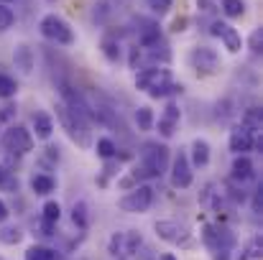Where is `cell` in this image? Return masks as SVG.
Listing matches in <instances>:
<instances>
[{
  "label": "cell",
  "mask_w": 263,
  "mask_h": 260,
  "mask_svg": "<svg viewBox=\"0 0 263 260\" xmlns=\"http://www.w3.org/2000/svg\"><path fill=\"white\" fill-rule=\"evenodd\" d=\"M136 87L151 97H166L172 92H181V85L176 87L172 79V72L164 69V67H151V69H143L136 74Z\"/></svg>",
  "instance_id": "6da1fadb"
},
{
  "label": "cell",
  "mask_w": 263,
  "mask_h": 260,
  "mask_svg": "<svg viewBox=\"0 0 263 260\" xmlns=\"http://www.w3.org/2000/svg\"><path fill=\"white\" fill-rule=\"evenodd\" d=\"M57 117H59L62 128L67 130V135H69L77 146L89 148L92 138H89V120L85 115H80L77 110H72V107H67L64 102H59V105H57Z\"/></svg>",
  "instance_id": "7a4b0ae2"
},
{
  "label": "cell",
  "mask_w": 263,
  "mask_h": 260,
  "mask_svg": "<svg viewBox=\"0 0 263 260\" xmlns=\"http://www.w3.org/2000/svg\"><path fill=\"white\" fill-rule=\"evenodd\" d=\"M39 28H41V36H44V38H49V41H54V44H59V46L74 44V31H72V26H69L62 15H57V13H46V15L41 18Z\"/></svg>",
  "instance_id": "3957f363"
},
{
  "label": "cell",
  "mask_w": 263,
  "mask_h": 260,
  "mask_svg": "<svg viewBox=\"0 0 263 260\" xmlns=\"http://www.w3.org/2000/svg\"><path fill=\"white\" fill-rule=\"evenodd\" d=\"M156 235L172 245H179V248H194V235L189 230V225L184 222H176V219H159L154 225Z\"/></svg>",
  "instance_id": "277c9868"
},
{
  "label": "cell",
  "mask_w": 263,
  "mask_h": 260,
  "mask_svg": "<svg viewBox=\"0 0 263 260\" xmlns=\"http://www.w3.org/2000/svg\"><path fill=\"white\" fill-rule=\"evenodd\" d=\"M151 204H154V189L146 186V184L133 186V189L118 202V207H120L123 212H128V214H143V212L151 209Z\"/></svg>",
  "instance_id": "5b68a950"
},
{
  "label": "cell",
  "mask_w": 263,
  "mask_h": 260,
  "mask_svg": "<svg viewBox=\"0 0 263 260\" xmlns=\"http://www.w3.org/2000/svg\"><path fill=\"white\" fill-rule=\"evenodd\" d=\"M204 243L210 245V250L215 253V260H225L228 258V253L235 248V237H233V232L230 230H225V227H204Z\"/></svg>",
  "instance_id": "8992f818"
},
{
  "label": "cell",
  "mask_w": 263,
  "mask_h": 260,
  "mask_svg": "<svg viewBox=\"0 0 263 260\" xmlns=\"http://www.w3.org/2000/svg\"><path fill=\"white\" fill-rule=\"evenodd\" d=\"M141 248V235L128 230V232H115L107 243V253L115 260H128L133 258V253Z\"/></svg>",
  "instance_id": "52a82bcc"
},
{
  "label": "cell",
  "mask_w": 263,
  "mask_h": 260,
  "mask_svg": "<svg viewBox=\"0 0 263 260\" xmlns=\"http://www.w3.org/2000/svg\"><path fill=\"white\" fill-rule=\"evenodd\" d=\"M3 148L10 151V153H31L33 151V135L31 130H26L23 125H10L5 133H3Z\"/></svg>",
  "instance_id": "ba28073f"
},
{
  "label": "cell",
  "mask_w": 263,
  "mask_h": 260,
  "mask_svg": "<svg viewBox=\"0 0 263 260\" xmlns=\"http://www.w3.org/2000/svg\"><path fill=\"white\" fill-rule=\"evenodd\" d=\"M169 166V148L159 143H148L143 151V173L146 176H161Z\"/></svg>",
  "instance_id": "9c48e42d"
},
{
  "label": "cell",
  "mask_w": 263,
  "mask_h": 260,
  "mask_svg": "<svg viewBox=\"0 0 263 260\" xmlns=\"http://www.w3.org/2000/svg\"><path fill=\"white\" fill-rule=\"evenodd\" d=\"M189 64H192V69H197V74L210 77V74H215L220 69V56L210 46H197L189 54Z\"/></svg>",
  "instance_id": "30bf717a"
},
{
  "label": "cell",
  "mask_w": 263,
  "mask_h": 260,
  "mask_svg": "<svg viewBox=\"0 0 263 260\" xmlns=\"http://www.w3.org/2000/svg\"><path fill=\"white\" fill-rule=\"evenodd\" d=\"M192 164H189V158H186V153L184 151H179L174 156V161H172V184H174L176 189H189L192 186Z\"/></svg>",
  "instance_id": "8fae6325"
},
{
  "label": "cell",
  "mask_w": 263,
  "mask_h": 260,
  "mask_svg": "<svg viewBox=\"0 0 263 260\" xmlns=\"http://www.w3.org/2000/svg\"><path fill=\"white\" fill-rule=\"evenodd\" d=\"M212 36H217V38H222V44H225V49L230 51V54H238L240 49H243V36L238 33V28H233L230 23H212Z\"/></svg>",
  "instance_id": "7c38bea8"
},
{
  "label": "cell",
  "mask_w": 263,
  "mask_h": 260,
  "mask_svg": "<svg viewBox=\"0 0 263 260\" xmlns=\"http://www.w3.org/2000/svg\"><path fill=\"white\" fill-rule=\"evenodd\" d=\"M253 146H256V135H251L243 125L233 128V133H230V151L235 156H248V151H253Z\"/></svg>",
  "instance_id": "4fadbf2b"
},
{
  "label": "cell",
  "mask_w": 263,
  "mask_h": 260,
  "mask_svg": "<svg viewBox=\"0 0 263 260\" xmlns=\"http://www.w3.org/2000/svg\"><path fill=\"white\" fill-rule=\"evenodd\" d=\"M179 120H181V110L176 107L174 102L166 105V110H164L161 117H159V133H161L164 138H172L176 133V128H179Z\"/></svg>",
  "instance_id": "5bb4252c"
},
{
  "label": "cell",
  "mask_w": 263,
  "mask_h": 260,
  "mask_svg": "<svg viewBox=\"0 0 263 260\" xmlns=\"http://www.w3.org/2000/svg\"><path fill=\"white\" fill-rule=\"evenodd\" d=\"M59 219H62V207H59V202H46L44 209H41V227H44V235H51V230L57 227Z\"/></svg>",
  "instance_id": "9a60e30c"
},
{
  "label": "cell",
  "mask_w": 263,
  "mask_h": 260,
  "mask_svg": "<svg viewBox=\"0 0 263 260\" xmlns=\"http://www.w3.org/2000/svg\"><path fill=\"white\" fill-rule=\"evenodd\" d=\"M13 62H15V69H21V74H31L33 72V49L26 44H18L13 51Z\"/></svg>",
  "instance_id": "2e32d148"
},
{
  "label": "cell",
  "mask_w": 263,
  "mask_h": 260,
  "mask_svg": "<svg viewBox=\"0 0 263 260\" xmlns=\"http://www.w3.org/2000/svg\"><path fill=\"white\" fill-rule=\"evenodd\" d=\"M138 26H143V28H138V44L141 46H154V44H159V26L154 23V21H146V18H138Z\"/></svg>",
  "instance_id": "e0dca14e"
},
{
  "label": "cell",
  "mask_w": 263,
  "mask_h": 260,
  "mask_svg": "<svg viewBox=\"0 0 263 260\" xmlns=\"http://www.w3.org/2000/svg\"><path fill=\"white\" fill-rule=\"evenodd\" d=\"M192 166H207L210 164V143L204 138L192 141V156H186Z\"/></svg>",
  "instance_id": "ac0fdd59"
},
{
  "label": "cell",
  "mask_w": 263,
  "mask_h": 260,
  "mask_svg": "<svg viewBox=\"0 0 263 260\" xmlns=\"http://www.w3.org/2000/svg\"><path fill=\"white\" fill-rule=\"evenodd\" d=\"M33 133H36V138L49 141L51 133H54V120H51V115H46V112H36V115H33Z\"/></svg>",
  "instance_id": "d6986e66"
},
{
  "label": "cell",
  "mask_w": 263,
  "mask_h": 260,
  "mask_svg": "<svg viewBox=\"0 0 263 260\" xmlns=\"http://www.w3.org/2000/svg\"><path fill=\"white\" fill-rule=\"evenodd\" d=\"M230 171H233V178H235V181H248V178L253 176V161H251L248 156H235Z\"/></svg>",
  "instance_id": "ffe728a7"
},
{
  "label": "cell",
  "mask_w": 263,
  "mask_h": 260,
  "mask_svg": "<svg viewBox=\"0 0 263 260\" xmlns=\"http://www.w3.org/2000/svg\"><path fill=\"white\" fill-rule=\"evenodd\" d=\"M31 189H33L36 194L46 196V194H51V191L57 189V181H54L49 173H36V176L31 178Z\"/></svg>",
  "instance_id": "44dd1931"
},
{
  "label": "cell",
  "mask_w": 263,
  "mask_h": 260,
  "mask_svg": "<svg viewBox=\"0 0 263 260\" xmlns=\"http://www.w3.org/2000/svg\"><path fill=\"white\" fill-rule=\"evenodd\" d=\"M23 260H59V255H57V250H51V248H44V245H31V248L26 250Z\"/></svg>",
  "instance_id": "7402d4cb"
},
{
  "label": "cell",
  "mask_w": 263,
  "mask_h": 260,
  "mask_svg": "<svg viewBox=\"0 0 263 260\" xmlns=\"http://www.w3.org/2000/svg\"><path fill=\"white\" fill-rule=\"evenodd\" d=\"M72 222H74L80 230H87L89 214H87V204H85V202H77V204H74V209H72Z\"/></svg>",
  "instance_id": "603a6c76"
},
{
  "label": "cell",
  "mask_w": 263,
  "mask_h": 260,
  "mask_svg": "<svg viewBox=\"0 0 263 260\" xmlns=\"http://www.w3.org/2000/svg\"><path fill=\"white\" fill-rule=\"evenodd\" d=\"M220 5H222V13L228 18H240L246 13V3L243 0H222Z\"/></svg>",
  "instance_id": "cb8c5ba5"
},
{
  "label": "cell",
  "mask_w": 263,
  "mask_h": 260,
  "mask_svg": "<svg viewBox=\"0 0 263 260\" xmlns=\"http://www.w3.org/2000/svg\"><path fill=\"white\" fill-rule=\"evenodd\" d=\"M136 123H138L141 130H151L154 128V112H151V107H138L136 110Z\"/></svg>",
  "instance_id": "d4e9b609"
},
{
  "label": "cell",
  "mask_w": 263,
  "mask_h": 260,
  "mask_svg": "<svg viewBox=\"0 0 263 260\" xmlns=\"http://www.w3.org/2000/svg\"><path fill=\"white\" fill-rule=\"evenodd\" d=\"M15 92H18V85H15V79L0 72V97H3V99H8V97H13Z\"/></svg>",
  "instance_id": "484cf974"
},
{
  "label": "cell",
  "mask_w": 263,
  "mask_h": 260,
  "mask_svg": "<svg viewBox=\"0 0 263 260\" xmlns=\"http://www.w3.org/2000/svg\"><path fill=\"white\" fill-rule=\"evenodd\" d=\"M115 151H118V148H115V143H112L110 138H100V141H97V156H100V158H112Z\"/></svg>",
  "instance_id": "4316f807"
},
{
  "label": "cell",
  "mask_w": 263,
  "mask_h": 260,
  "mask_svg": "<svg viewBox=\"0 0 263 260\" xmlns=\"http://www.w3.org/2000/svg\"><path fill=\"white\" fill-rule=\"evenodd\" d=\"M21 237H23V232L18 227H5L0 232V243H5V245H15V243H21Z\"/></svg>",
  "instance_id": "83f0119b"
},
{
  "label": "cell",
  "mask_w": 263,
  "mask_h": 260,
  "mask_svg": "<svg viewBox=\"0 0 263 260\" xmlns=\"http://www.w3.org/2000/svg\"><path fill=\"white\" fill-rule=\"evenodd\" d=\"M13 23H15V15H13V10H10L5 3H0V31H8Z\"/></svg>",
  "instance_id": "f1b7e54d"
},
{
  "label": "cell",
  "mask_w": 263,
  "mask_h": 260,
  "mask_svg": "<svg viewBox=\"0 0 263 260\" xmlns=\"http://www.w3.org/2000/svg\"><path fill=\"white\" fill-rule=\"evenodd\" d=\"M148 3V8L156 13V15H166L169 10H172V5H174V0H146Z\"/></svg>",
  "instance_id": "f546056e"
},
{
  "label": "cell",
  "mask_w": 263,
  "mask_h": 260,
  "mask_svg": "<svg viewBox=\"0 0 263 260\" xmlns=\"http://www.w3.org/2000/svg\"><path fill=\"white\" fill-rule=\"evenodd\" d=\"M102 51H105V56H107L110 62H118V56H120V46H118L112 38H105V41H102Z\"/></svg>",
  "instance_id": "4dcf8cb0"
},
{
  "label": "cell",
  "mask_w": 263,
  "mask_h": 260,
  "mask_svg": "<svg viewBox=\"0 0 263 260\" xmlns=\"http://www.w3.org/2000/svg\"><path fill=\"white\" fill-rule=\"evenodd\" d=\"M246 253H248V258L251 260H258L263 255V243H261V237H258V235L248 243V250H246Z\"/></svg>",
  "instance_id": "1f68e13d"
},
{
  "label": "cell",
  "mask_w": 263,
  "mask_h": 260,
  "mask_svg": "<svg viewBox=\"0 0 263 260\" xmlns=\"http://www.w3.org/2000/svg\"><path fill=\"white\" fill-rule=\"evenodd\" d=\"M0 189H10V191L18 189V181L10 176V171H5L3 166H0Z\"/></svg>",
  "instance_id": "d6a6232c"
},
{
  "label": "cell",
  "mask_w": 263,
  "mask_h": 260,
  "mask_svg": "<svg viewBox=\"0 0 263 260\" xmlns=\"http://www.w3.org/2000/svg\"><path fill=\"white\" fill-rule=\"evenodd\" d=\"M13 115H15V107H13V105H5V107H0V125H3V123H8Z\"/></svg>",
  "instance_id": "836d02e7"
},
{
  "label": "cell",
  "mask_w": 263,
  "mask_h": 260,
  "mask_svg": "<svg viewBox=\"0 0 263 260\" xmlns=\"http://www.w3.org/2000/svg\"><path fill=\"white\" fill-rule=\"evenodd\" d=\"M197 5L202 8V13H215V3L212 0H197Z\"/></svg>",
  "instance_id": "e575fe53"
},
{
  "label": "cell",
  "mask_w": 263,
  "mask_h": 260,
  "mask_svg": "<svg viewBox=\"0 0 263 260\" xmlns=\"http://www.w3.org/2000/svg\"><path fill=\"white\" fill-rule=\"evenodd\" d=\"M251 46H253V51H261V31H256L251 36Z\"/></svg>",
  "instance_id": "d590c367"
},
{
  "label": "cell",
  "mask_w": 263,
  "mask_h": 260,
  "mask_svg": "<svg viewBox=\"0 0 263 260\" xmlns=\"http://www.w3.org/2000/svg\"><path fill=\"white\" fill-rule=\"evenodd\" d=\"M8 217H10V209H8V204L0 199V222H5Z\"/></svg>",
  "instance_id": "8d00e7d4"
},
{
  "label": "cell",
  "mask_w": 263,
  "mask_h": 260,
  "mask_svg": "<svg viewBox=\"0 0 263 260\" xmlns=\"http://www.w3.org/2000/svg\"><path fill=\"white\" fill-rule=\"evenodd\" d=\"M184 23H186V21H184V18H179V21L174 23V31H184Z\"/></svg>",
  "instance_id": "74e56055"
},
{
  "label": "cell",
  "mask_w": 263,
  "mask_h": 260,
  "mask_svg": "<svg viewBox=\"0 0 263 260\" xmlns=\"http://www.w3.org/2000/svg\"><path fill=\"white\" fill-rule=\"evenodd\" d=\"M161 260H176V258L172 255V253H164V255H161Z\"/></svg>",
  "instance_id": "f35d334b"
}]
</instances>
